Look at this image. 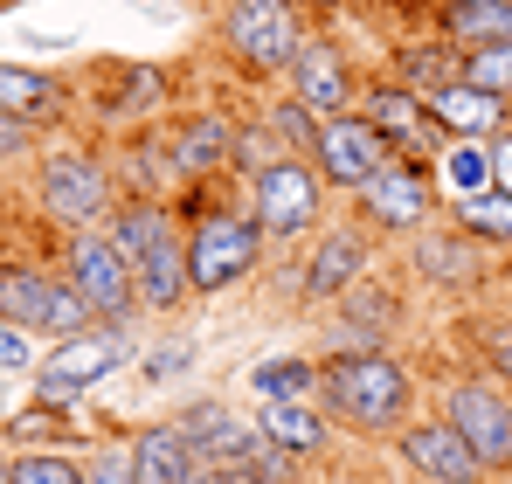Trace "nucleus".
<instances>
[{
	"label": "nucleus",
	"instance_id": "nucleus-1",
	"mask_svg": "<svg viewBox=\"0 0 512 484\" xmlns=\"http://www.w3.org/2000/svg\"><path fill=\"white\" fill-rule=\"evenodd\" d=\"M319 408L353 436H395L416 408V381L388 346H360L319 360Z\"/></svg>",
	"mask_w": 512,
	"mask_h": 484
},
{
	"label": "nucleus",
	"instance_id": "nucleus-2",
	"mask_svg": "<svg viewBox=\"0 0 512 484\" xmlns=\"http://www.w3.org/2000/svg\"><path fill=\"white\" fill-rule=\"evenodd\" d=\"M180 242H187V291H229V284H243L256 263H263V229H256L250 208H222V201H208L187 229H180Z\"/></svg>",
	"mask_w": 512,
	"mask_h": 484
},
{
	"label": "nucleus",
	"instance_id": "nucleus-3",
	"mask_svg": "<svg viewBox=\"0 0 512 484\" xmlns=\"http://www.w3.org/2000/svg\"><path fill=\"white\" fill-rule=\"evenodd\" d=\"M353 208H360V222L381 229V236H416V229L436 222V208H443V180H436L429 160L388 153V160L353 187Z\"/></svg>",
	"mask_w": 512,
	"mask_h": 484
},
{
	"label": "nucleus",
	"instance_id": "nucleus-4",
	"mask_svg": "<svg viewBox=\"0 0 512 484\" xmlns=\"http://www.w3.org/2000/svg\"><path fill=\"white\" fill-rule=\"evenodd\" d=\"M35 201H42V215L63 222V229H104V215H111V201H118L111 160L90 153V146H56V153H42V166H35Z\"/></svg>",
	"mask_w": 512,
	"mask_h": 484
},
{
	"label": "nucleus",
	"instance_id": "nucleus-5",
	"mask_svg": "<svg viewBox=\"0 0 512 484\" xmlns=\"http://www.w3.org/2000/svg\"><path fill=\"white\" fill-rule=\"evenodd\" d=\"M305 42V14L291 0H222V49L243 77H284Z\"/></svg>",
	"mask_w": 512,
	"mask_h": 484
},
{
	"label": "nucleus",
	"instance_id": "nucleus-6",
	"mask_svg": "<svg viewBox=\"0 0 512 484\" xmlns=\"http://www.w3.org/2000/svg\"><path fill=\"white\" fill-rule=\"evenodd\" d=\"M250 215H256V229L277 236V242L312 236L319 215H326V173L305 160V153H277L250 180Z\"/></svg>",
	"mask_w": 512,
	"mask_h": 484
},
{
	"label": "nucleus",
	"instance_id": "nucleus-7",
	"mask_svg": "<svg viewBox=\"0 0 512 484\" xmlns=\"http://www.w3.org/2000/svg\"><path fill=\"white\" fill-rule=\"evenodd\" d=\"M443 422L471 443V457L485 471H512V388L506 381H492L485 367L457 374L443 388Z\"/></svg>",
	"mask_w": 512,
	"mask_h": 484
},
{
	"label": "nucleus",
	"instance_id": "nucleus-8",
	"mask_svg": "<svg viewBox=\"0 0 512 484\" xmlns=\"http://www.w3.org/2000/svg\"><path fill=\"white\" fill-rule=\"evenodd\" d=\"M63 277L84 291V305H90L97 325H125L132 312H139L132 256L104 236V229H70V242H63Z\"/></svg>",
	"mask_w": 512,
	"mask_h": 484
},
{
	"label": "nucleus",
	"instance_id": "nucleus-9",
	"mask_svg": "<svg viewBox=\"0 0 512 484\" xmlns=\"http://www.w3.org/2000/svg\"><path fill=\"white\" fill-rule=\"evenodd\" d=\"M353 111L388 139V153H409V160H443L450 153V132L429 118V104L416 90H402L395 77H374L360 83V97H353Z\"/></svg>",
	"mask_w": 512,
	"mask_h": 484
},
{
	"label": "nucleus",
	"instance_id": "nucleus-10",
	"mask_svg": "<svg viewBox=\"0 0 512 484\" xmlns=\"http://www.w3.org/2000/svg\"><path fill=\"white\" fill-rule=\"evenodd\" d=\"M284 77H291V97L312 118H340V111H353V97H360V77H353V63H346V49L333 35H305Z\"/></svg>",
	"mask_w": 512,
	"mask_h": 484
},
{
	"label": "nucleus",
	"instance_id": "nucleus-11",
	"mask_svg": "<svg viewBox=\"0 0 512 484\" xmlns=\"http://www.w3.org/2000/svg\"><path fill=\"white\" fill-rule=\"evenodd\" d=\"M388 160V139L360 118V111H340V118H319V146H312V166L326 173V187H360L374 166Z\"/></svg>",
	"mask_w": 512,
	"mask_h": 484
},
{
	"label": "nucleus",
	"instance_id": "nucleus-12",
	"mask_svg": "<svg viewBox=\"0 0 512 484\" xmlns=\"http://www.w3.org/2000/svg\"><path fill=\"white\" fill-rule=\"evenodd\" d=\"M395 450H402V464H409L423 484H471V478H485V464L471 457V443H464L443 415H429V422H402V429H395Z\"/></svg>",
	"mask_w": 512,
	"mask_h": 484
},
{
	"label": "nucleus",
	"instance_id": "nucleus-13",
	"mask_svg": "<svg viewBox=\"0 0 512 484\" xmlns=\"http://www.w3.org/2000/svg\"><path fill=\"white\" fill-rule=\"evenodd\" d=\"M229 146H236V125L222 118V111H187V118H173L167 125V153H173V173H180V187H208V180H222L229 173Z\"/></svg>",
	"mask_w": 512,
	"mask_h": 484
},
{
	"label": "nucleus",
	"instance_id": "nucleus-14",
	"mask_svg": "<svg viewBox=\"0 0 512 484\" xmlns=\"http://www.w3.org/2000/svg\"><path fill=\"white\" fill-rule=\"evenodd\" d=\"M409 263H416V277L436 284V291H478L485 284V242L464 236L457 222L450 229H416Z\"/></svg>",
	"mask_w": 512,
	"mask_h": 484
},
{
	"label": "nucleus",
	"instance_id": "nucleus-15",
	"mask_svg": "<svg viewBox=\"0 0 512 484\" xmlns=\"http://www.w3.org/2000/svg\"><path fill=\"white\" fill-rule=\"evenodd\" d=\"M367 229L360 222H340V229H326V236L312 242V256H305V277H298V291L312 298V305H333L346 284H360L367 277Z\"/></svg>",
	"mask_w": 512,
	"mask_h": 484
},
{
	"label": "nucleus",
	"instance_id": "nucleus-16",
	"mask_svg": "<svg viewBox=\"0 0 512 484\" xmlns=\"http://www.w3.org/2000/svg\"><path fill=\"white\" fill-rule=\"evenodd\" d=\"M132 360V339H125V325H84V332H70V339H56V353L42 360V374H56V381H70V388H97L104 374H118Z\"/></svg>",
	"mask_w": 512,
	"mask_h": 484
},
{
	"label": "nucleus",
	"instance_id": "nucleus-17",
	"mask_svg": "<svg viewBox=\"0 0 512 484\" xmlns=\"http://www.w3.org/2000/svg\"><path fill=\"white\" fill-rule=\"evenodd\" d=\"M395 319H402V298H395V284H381V277H360V284H346V291H340L333 346H340V353H360V346H388Z\"/></svg>",
	"mask_w": 512,
	"mask_h": 484
},
{
	"label": "nucleus",
	"instance_id": "nucleus-18",
	"mask_svg": "<svg viewBox=\"0 0 512 484\" xmlns=\"http://www.w3.org/2000/svg\"><path fill=\"white\" fill-rule=\"evenodd\" d=\"M173 429L187 436V450L194 457H208V464H243V457H256V443H263V429L256 422H236L222 402H194L173 415Z\"/></svg>",
	"mask_w": 512,
	"mask_h": 484
},
{
	"label": "nucleus",
	"instance_id": "nucleus-19",
	"mask_svg": "<svg viewBox=\"0 0 512 484\" xmlns=\"http://www.w3.org/2000/svg\"><path fill=\"white\" fill-rule=\"evenodd\" d=\"M0 111H7V118H21V125H35V132H49V125H63V118H70V83L49 77V70L0 63Z\"/></svg>",
	"mask_w": 512,
	"mask_h": 484
},
{
	"label": "nucleus",
	"instance_id": "nucleus-20",
	"mask_svg": "<svg viewBox=\"0 0 512 484\" xmlns=\"http://www.w3.org/2000/svg\"><path fill=\"white\" fill-rule=\"evenodd\" d=\"M429 104V118L450 132V139H499L506 132V97H492V90H471V83L457 77V83H443V90H429L423 97Z\"/></svg>",
	"mask_w": 512,
	"mask_h": 484
},
{
	"label": "nucleus",
	"instance_id": "nucleus-21",
	"mask_svg": "<svg viewBox=\"0 0 512 484\" xmlns=\"http://www.w3.org/2000/svg\"><path fill=\"white\" fill-rule=\"evenodd\" d=\"M132 284H139V312H173L187 298V242H180V229H167L146 256H132Z\"/></svg>",
	"mask_w": 512,
	"mask_h": 484
},
{
	"label": "nucleus",
	"instance_id": "nucleus-22",
	"mask_svg": "<svg viewBox=\"0 0 512 484\" xmlns=\"http://www.w3.org/2000/svg\"><path fill=\"white\" fill-rule=\"evenodd\" d=\"M97 83H111V90L97 97L104 118H153V111L167 104V90H173V77L153 70V63H104Z\"/></svg>",
	"mask_w": 512,
	"mask_h": 484
},
{
	"label": "nucleus",
	"instance_id": "nucleus-23",
	"mask_svg": "<svg viewBox=\"0 0 512 484\" xmlns=\"http://www.w3.org/2000/svg\"><path fill=\"white\" fill-rule=\"evenodd\" d=\"M436 35H443L450 49L512 42V0H436Z\"/></svg>",
	"mask_w": 512,
	"mask_h": 484
},
{
	"label": "nucleus",
	"instance_id": "nucleus-24",
	"mask_svg": "<svg viewBox=\"0 0 512 484\" xmlns=\"http://www.w3.org/2000/svg\"><path fill=\"white\" fill-rule=\"evenodd\" d=\"M457 70H464V49H450L443 35H429V42H395V56H388V77L402 83V90H416V97L457 83Z\"/></svg>",
	"mask_w": 512,
	"mask_h": 484
},
{
	"label": "nucleus",
	"instance_id": "nucleus-25",
	"mask_svg": "<svg viewBox=\"0 0 512 484\" xmlns=\"http://www.w3.org/2000/svg\"><path fill=\"white\" fill-rule=\"evenodd\" d=\"M167 229H180V215H173L167 201H153V194H118L111 215H104V236L118 242L125 256H146Z\"/></svg>",
	"mask_w": 512,
	"mask_h": 484
},
{
	"label": "nucleus",
	"instance_id": "nucleus-26",
	"mask_svg": "<svg viewBox=\"0 0 512 484\" xmlns=\"http://www.w3.org/2000/svg\"><path fill=\"white\" fill-rule=\"evenodd\" d=\"M49 284H56V270L21 263V256H0V319L42 332V319H49Z\"/></svg>",
	"mask_w": 512,
	"mask_h": 484
},
{
	"label": "nucleus",
	"instance_id": "nucleus-27",
	"mask_svg": "<svg viewBox=\"0 0 512 484\" xmlns=\"http://www.w3.org/2000/svg\"><path fill=\"white\" fill-rule=\"evenodd\" d=\"M256 429H263L277 450H291V457H305V450H326V443H333V415H326L319 402H263Z\"/></svg>",
	"mask_w": 512,
	"mask_h": 484
},
{
	"label": "nucleus",
	"instance_id": "nucleus-28",
	"mask_svg": "<svg viewBox=\"0 0 512 484\" xmlns=\"http://www.w3.org/2000/svg\"><path fill=\"white\" fill-rule=\"evenodd\" d=\"M443 208H450V222L464 236H478L485 249H512V194L506 187H478V194H457Z\"/></svg>",
	"mask_w": 512,
	"mask_h": 484
},
{
	"label": "nucleus",
	"instance_id": "nucleus-29",
	"mask_svg": "<svg viewBox=\"0 0 512 484\" xmlns=\"http://www.w3.org/2000/svg\"><path fill=\"white\" fill-rule=\"evenodd\" d=\"M187 436L173 429V422H153V429H139L132 436V450H125V464H132V478L139 484H173L180 471H187Z\"/></svg>",
	"mask_w": 512,
	"mask_h": 484
},
{
	"label": "nucleus",
	"instance_id": "nucleus-30",
	"mask_svg": "<svg viewBox=\"0 0 512 484\" xmlns=\"http://www.w3.org/2000/svg\"><path fill=\"white\" fill-rule=\"evenodd\" d=\"M7 443H14V450H77V443H84V429H70V408L28 402L14 422H7Z\"/></svg>",
	"mask_w": 512,
	"mask_h": 484
},
{
	"label": "nucleus",
	"instance_id": "nucleus-31",
	"mask_svg": "<svg viewBox=\"0 0 512 484\" xmlns=\"http://www.w3.org/2000/svg\"><path fill=\"white\" fill-rule=\"evenodd\" d=\"M256 395L263 402H319V367L312 360H270V367H256Z\"/></svg>",
	"mask_w": 512,
	"mask_h": 484
},
{
	"label": "nucleus",
	"instance_id": "nucleus-32",
	"mask_svg": "<svg viewBox=\"0 0 512 484\" xmlns=\"http://www.w3.org/2000/svg\"><path fill=\"white\" fill-rule=\"evenodd\" d=\"M263 125H270V139H277L284 153H305V160H312V146H319V118H312V111H305L291 90H284V97L263 111Z\"/></svg>",
	"mask_w": 512,
	"mask_h": 484
},
{
	"label": "nucleus",
	"instance_id": "nucleus-33",
	"mask_svg": "<svg viewBox=\"0 0 512 484\" xmlns=\"http://www.w3.org/2000/svg\"><path fill=\"white\" fill-rule=\"evenodd\" d=\"M125 160H132V180H139L153 201H160V187H180V173H173V153H167V132H139Z\"/></svg>",
	"mask_w": 512,
	"mask_h": 484
},
{
	"label": "nucleus",
	"instance_id": "nucleus-34",
	"mask_svg": "<svg viewBox=\"0 0 512 484\" xmlns=\"http://www.w3.org/2000/svg\"><path fill=\"white\" fill-rule=\"evenodd\" d=\"M457 77L471 83V90H492V97H506V104H512V42L464 49V70H457Z\"/></svg>",
	"mask_w": 512,
	"mask_h": 484
},
{
	"label": "nucleus",
	"instance_id": "nucleus-35",
	"mask_svg": "<svg viewBox=\"0 0 512 484\" xmlns=\"http://www.w3.org/2000/svg\"><path fill=\"white\" fill-rule=\"evenodd\" d=\"M464 339L478 346V367H485L492 381H506V388H512V319H471V325H464Z\"/></svg>",
	"mask_w": 512,
	"mask_h": 484
},
{
	"label": "nucleus",
	"instance_id": "nucleus-36",
	"mask_svg": "<svg viewBox=\"0 0 512 484\" xmlns=\"http://www.w3.org/2000/svg\"><path fill=\"white\" fill-rule=\"evenodd\" d=\"M84 325H97L90 319V305H84V291L56 270V284H49V319H42V339H70V332H84Z\"/></svg>",
	"mask_w": 512,
	"mask_h": 484
},
{
	"label": "nucleus",
	"instance_id": "nucleus-37",
	"mask_svg": "<svg viewBox=\"0 0 512 484\" xmlns=\"http://www.w3.org/2000/svg\"><path fill=\"white\" fill-rule=\"evenodd\" d=\"M277 153H284V146L270 139V125H263V118H256V125H236V146H229V173H236V180L250 187V180H256V173H263L270 160H277Z\"/></svg>",
	"mask_w": 512,
	"mask_h": 484
},
{
	"label": "nucleus",
	"instance_id": "nucleus-38",
	"mask_svg": "<svg viewBox=\"0 0 512 484\" xmlns=\"http://www.w3.org/2000/svg\"><path fill=\"white\" fill-rule=\"evenodd\" d=\"M14 484H84V464L70 450H21L14 457Z\"/></svg>",
	"mask_w": 512,
	"mask_h": 484
},
{
	"label": "nucleus",
	"instance_id": "nucleus-39",
	"mask_svg": "<svg viewBox=\"0 0 512 484\" xmlns=\"http://www.w3.org/2000/svg\"><path fill=\"white\" fill-rule=\"evenodd\" d=\"M0 374H35V332L0 319Z\"/></svg>",
	"mask_w": 512,
	"mask_h": 484
},
{
	"label": "nucleus",
	"instance_id": "nucleus-40",
	"mask_svg": "<svg viewBox=\"0 0 512 484\" xmlns=\"http://www.w3.org/2000/svg\"><path fill=\"white\" fill-rule=\"evenodd\" d=\"M187 360H194V346H187V339H167V346H153V353L139 360V374L160 388V381H173V374H187Z\"/></svg>",
	"mask_w": 512,
	"mask_h": 484
},
{
	"label": "nucleus",
	"instance_id": "nucleus-41",
	"mask_svg": "<svg viewBox=\"0 0 512 484\" xmlns=\"http://www.w3.org/2000/svg\"><path fill=\"white\" fill-rule=\"evenodd\" d=\"M21 153H35V125H21V118L0 111V160H21Z\"/></svg>",
	"mask_w": 512,
	"mask_h": 484
},
{
	"label": "nucleus",
	"instance_id": "nucleus-42",
	"mask_svg": "<svg viewBox=\"0 0 512 484\" xmlns=\"http://www.w3.org/2000/svg\"><path fill=\"white\" fill-rule=\"evenodd\" d=\"M215 484H277V478H270L263 464H250V457H243V464H215Z\"/></svg>",
	"mask_w": 512,
	"mask_h": 484
},
{
	"label": "nucleus",
	"instance_id": "nucleus-43",
	"mask_svg": "<svg viewBox=\"0 0 512 484\" xmlns=\"http://www.w3.org/2000/svg\"><path fill=\"white\" fill-rule=\"evenodd\" d=\"M84 484H139V478H132V464H118V457H97V464L84 471Z\"/></svg>",
	"mask_w": 512,
	"mask_h": 484
},
{
	"label": "nucleus",
	"instance_id": "nucleus-44",
	"mask_svg": "<svg viewBox=\"0 0 512 484\" xmlns=\"http://www.w3.org/2000/svg\"><path fill=\"white\" fill-rule=\"evenodd\" d=\"M492 187H506V194H512V132L492 139Z\"/></svg>",
	"mask_w": 512,
	"mask_h": 484
},
{
	"label": "nucleus",
	"instance_id": "nucleus-45",
	"mask_svg": "<svg viewBox=\"0 0 512 484\" xmlns=\"http://www.w3.org/2000/svg\"><path fill=\"white\" fill-rule=\"evenodd\" d=\"M305 21H326V14H340V7H353V0H291Z\"/></svg>",
	"mask_w": 512,
	"mask_h": 484
},
{
	"label": "nucleus",
	"instance_id": "nucleus-46",
	"mask_svg": "<svg viewBox=\"0 0 512 484\" xmlns=\"http://www.w3.org/2000/svg\"><path fill=\"white\" fill-rule=\"evenodd\" d=\"M173 484H215V464H208V457H187V471Z\"/></svg>",
	"mask_w": 512,
	"mask_h": 484
},
{
	"label": "nucleus",
	"instance_id": "nucleus-47",
	"mask_svg": "<svg viewBox=\"0 0 512 484\" xmlns=\"http://www.w3.org/2000/svg\"><path fill=\"white\" fill-rule=\"evenodd\" d=\"M0 484H14V464H0Z\"/></svg>",
	"mask_w": 512,
	"mask_h": 484
},
{
	"label": "nucleus",
	"instance_id": "nucleus-48",
	"mask_svg": "<svg viewBox=\"0 0 512 484\" xmlns=\"http://www.w3.org/2000/svg\"><path fill=\"white\" fill-rule=\"evenodd\" d=\"M506 132H512V111H506Z\"/></svg>",
	"mask_w": 512,
	"mask_h": 484
},
{
	"label": "nucleus",
	"instance_id": "nucleus-49",
	"mask_svg": "<svg viewBox=\"0 0 512 484\" xmlns=\"http://www.w3.org/2000/svg\"><path fill=\"white\" fill-rule=\"evenodd\" d=\"M471 484H485V478H471Z\"/></svg>",
	"mask_w": 512,
	"mask_h": 484
},
{
	"label": "nucleus",
	"instance_id": "nucleus-50",
	"mask_svg": "<svg viewBox=\"0 0 512 484\" xmlns=\"http://www.w3.org/2000/svg\"><path fill=\"white\" fill-rule=\"evenodd\" d=\"M506 277H512V270H506Z\"/></svg>",
	"mask_w": 512,
	"mask_h": 484
}]
</instances>
